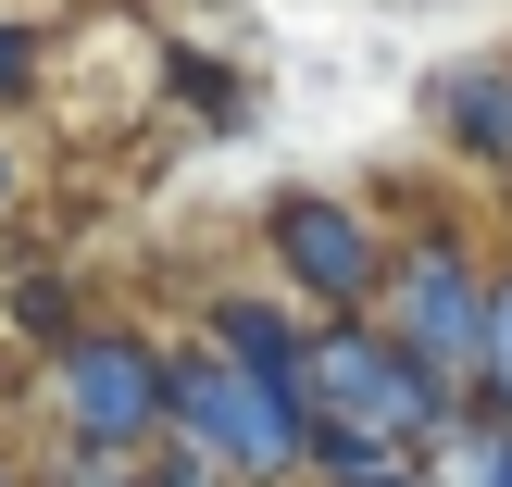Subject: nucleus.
Listing matches in <instances>:
<instances>
[{
  "label": "nucleus",
  "instance_id": "9b49d317",
  "mask_svg": "<svg viewBox=\"0 0 512 487\" xmlns=\"http://www.w3.org/2000/svg\"><path fill=\"white\" fill-rule=\"evenodd\" d=\"M38 75H50V38H38L25 13H0V113H13V100L38 88Z\"/></svg>",
  "mask_w": 512,
  "mask_h": 487
},
{
  "label": "nucleus",
  "instance_id": "20e7f679",
  "mask_svg": "<svg viewBox=\"0 0 512 487\" xmlns=\"http://www.w3.org/2000/svg\"><path fill=\"white\" fill-rule=\"evenodd\" d=\"M488 313H500V263H475L463 225L425 213L413 238H400L388 263V300H375V325H388L400 350H413L425 375H450V388L475 400V375H488Z\"/></svg>",
  "mask_w": 512,
  "mask_h": 487
},
{
  "label": "nucleus",
  "instance_id": "1a4fd4ad",
  "mask_svg": "<svg viewBox=\"0 0 512 487\" xmlns=\"http://www.w3.org/2000/svg\"><path fill=\"white\" fill-rule=\"evenodd\" d=\"M163 88L188 100V125H250V88H238V63H225V50H163Z\"/></svg>",
  "mask_w": 512,
  "mask_h": 487
},
{
  "label": "nucleus",
  "instance_id": "423d86ee",
  "mask_svg": "<svg viewBox=\"0 0 512 487\" xmlns=\"http://www.w3.org/2000/svg\"><path fill=\"white\" fill-rule=\"evenodd\" d=\"M313 338H325V325L300 313L275 275H225V288H200V350L275 375V388H313Z\"/></svg>",
  "mask_w": 512,
  "mask_h": 487
},
{
  "label": "nucleus",
  "instance_id": "f3484780",
  "mask_svg": "<svg viewBox=\"0 0 512 487\" xmlns=\"http://www.w3.org/2000/svg\"><path fill=\"white\" fill-rule=\"evenodd\" d=\"M500 225H512V188H500Z\"/></svg>",
  "mask_w": 512,
  "mask_h": 487
},
{
  "label": "nucleus",
  "instance_id": "dca6fc26",
  "mask_svg": "<svg viewBox=\"0 0 512 487\" xmlns=\"http://www.w3.org/2000/svg\"><path fill=\"white\" fill-rule=\"evenodd\" d=\"M0 487H38V475H25V463H13V450H0Z\"/></svg>",
  "mask_w": 512,
  "mask_h": 487
},
{
  "label": "nucleus",
  "instance_id": "4468645a",
  "mask_svg": "<svg viewBox=\"0 0 512 487\" xmlns=\"http://www.w3.org/2000/svg\"><path fill=\"white\" fill-rule=\"evenodd\" d=\"M375 487H450V475H438V450H425V463H388Z\"/></svg>",
  "mask_w": 512,
  "mask_h": 487
},
{
  "label": "nucleus",
  "instance_id": "9d476101",
  "mask_svg": "<svg viewBox=\"0 0 512 487\" xmlns=\"http://www.w3.org/2000/svg\"><path fill=\"white\" fill-rule=\"evenodd\" d=\"M438 475H450V487H512V413L463 400V425L438 438Z\"/></svg>",
  "mask_w": 512,
  "mask_h": 487
},
{
  "label": "nucleus",
  "instance_id": "f8f14e48",
  "mask_svg": "<svg viewBox=\"0 0 512 487\" xmlns=\"http://www.w3.org/2000/svg\"><path fill=\"white\" fill-rule=\"evenodd\" d=\"M475 400L512 413V263H500V313H488V375H475Z\"/></svg>",
  "mask_w": 512,
  "mask_h": 487
},
{
  "label": "nucleus",
  "instance_id": "0eeeda50",
  "mask_svg": "<svg viewBox=\"0 0 512 487\" xmlns=\"http://www.w3.org/2000/svg\"><path fill=\"white\" fill-rule=\"evenodd\" d=\"M425 138H438L450 163H475V175L512 188V50H475V63L425 75Z\"/></svg>",
  "mask_w": 512,
  "mask_h": 487
},
{
  "label": "nucleus",
  "instance_id": "7ed1b4c3",
  "mask_svg": "<svg viewBox=\"0 0 512 487\" xmlns=\"http://www.w3.org/2000/svg\"><path fill=\"white\" fill-rule=\"evenodd\" d=\"M388 263H400V238L375 200H350V188H275L263 200V275L313 325H363L388 300Z\"/></svg>",
  "mask_w": 512,
  "mask_h": 487
},
{
  "label": "nucleus",
  "instance_id": "a211bd4d",
  "mask_svg": "<svg viewBox=\"0 0 512 487\" xmlns=\"http://www.w3.org/2000/svg\"><path fill=\"white\" fill-rule=\"evenodd\" d=\"M138 487H150V475H138Z\"/></svg>",
  "mask_w": 512,
  "mask_h": 487
},
{
  "label": "nucleus",
  "instance_id": "f257e3e1",
  "mask_svg": "<svg viewBox=\"0 0 512 487\" xmlns=\"http://www.w3.org/2000/svg\"><path fill=\"white\" fill-rule=\"evenodd\" d=\"M38 400L63 425V463H150L175 438V338H150L125 313H88L38 363Z\"/></svg>",
  "mask_w": 512,
  "mask_h": 487
},
{
  "label": "nucleus",
  "instance_id": "f03ea898",
  "mask_svg": "<svg viewBox=\"0 0 512 487\" xmlns=\"http://www.w3.org/2000/svg\"><path fill=\"white\" fill-rule=\"evenodd\" d=\"M175 450H200L225 487H313L325 413H313V388H275V375L175 338Z\"/></svg>",
  "mask_w": 512,
  "mask_h": 487
},
{
  "label": "nucleus",
  "instance_id": "39448f33",
  "mask_svg": "<svg viewBox=\"0 0 512 487\" xmlns=\"http://www.w3.org/2000/svg\"><path fill=\"white\" fill-rule=\"evenodd\" d=\"M313 413L338 425V438H375V450H438L450 425H463V388L425 375L413 350L363 313V325H325L313 338Z\"/></svg>",
  "mask_w": 512,
  "mask_h": 487
},
{
  "label": "nucleus",
  "instance_id": "2eb2a0df",
  "mask_svg": "<svg viewBox=\"0 0 512 487\" xmlns=\"http://www.w3.org/2000/svg\"><path fill=\"white\" fill-rule=\"evenodd\" d=\"M0 213H13V138H0Z\"/></svg>",
  "mask_w": 512,
  "mask_h": 487
},
{
  "label": "nucleus",
  "instance_id": "ddd939ff",
  "mask_svg": "<svg viewBox=\"0 0 512 487\" xmlns=\"http://www.w3.org/2000/svg\"><path fill=\"white\" fill-rule=\"evenodd\" d=\"M150 463H38V487H138Z\"/></svg>",
  "mask_w": 512,
  "mask_h": 487
},
{
  "label": "nucleus",
  "instance_id": "6e6552de",
  "mask_svg": "<svg viewBox=\"0 0 512 487\" xmlns=\"http://www.w3.org/2000/svg\"><path fill=\"white\" fill-rule=\"evenodd\" d=\"M0 313H13V338L50 363V350H63L75 325H88V300H75V275H63V263H25L13 288H0Z\"/></svg>",
  "mask_w": 512,
  "mask_h": 487
}]
</instances>
